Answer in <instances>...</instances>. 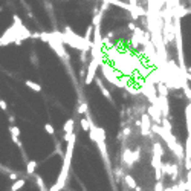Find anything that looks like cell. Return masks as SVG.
<instances>
[{
    "instance_id": "obj_1",
    "label": "cell",
    "mask_w": 191,
    "mask_h": 191,
    "mask_svg": "<svg viewBox=\"0 0 191 191\" xmlns=\"http://www.w3.org/2000/svg\"><path fill=\"white\" fill-rule=\"evenodd\" d=\"M75 139H77V135L72 133V138L67 141V148H66V155H64V161H63V168H61V173L58 176L57 182L54 183V187L49 191H61L66 185V180H67V174H69V167H71L72 162V155H73V148H75Z\"/></svg>"
},
{
    "instance_id": "obj_2",
    "label": "cell",
    "mask_w": 191,
    "mask_h": 191,
    "mask_svg": "<svg viewBox=\"0 0 191 191\" xmlns=\"http://www.w3.org/2000/svg\"><path fill=\"white\" fill-rule=\"evenodd\" d=\"M101 63L95 58H92L90 63H89V67H87V73H86V80H84V83L86 84H90L93 81V78H95L96 75V69H98V66H99Z\"/></svg>"
},
{
    "instance_id": "obj_3",
    "label": "cell",
    "mask_w": 191,
    "mask_h": 191,
    "mask_svg": "<svg viewBox=\"0 0 191 191\" xmlns=\"http://www.w3.org/2000/svg\"><path fill=\"white\" fill-rule=\"evenodd\" d=\"M101 2H104V3H109V5H115V6H119L122 9H125V11H133V6H131L129 2H122V0H101Z\"/></svg>"
},
{
    "instance_id": "obj_4",
    "label": "cell",
    "mask_w": 191,
    "mask_h": 191,
    "mask_svg": "<svg viewBox=\"0 0 191 191\" xmlns=\"http://www.w3.org/2000/svg\"><path fill=\"white\" fill-rule=\"evenodd\" d=\"M96 84H98V87H99V90H101V93L104 95V98H107L109 101H112V95H110V92H109L107 89L104 87V84H103V81H101L99 78H96Z\"/></svg>"
},
{
    "instance_id": "obj_5",
    "label": "cell",
    "mask_w": 191,
    "mask_h": 191,
    "mask_svg": "<svg viewBox=\"0 0 191 191\" xmlns=\"http://www.w3.org/2000/svg\"><path fill=\"white\" fill-rule=\"evenodd\" d=\"M73 127H75V121H73V118H71V119L66 121V124H64V133H73Z\"/></svg>"
},
{
    "instance_id": "obj_6",
    "label": "cell",
    "mask_w": 191,
    "mask_h": 191,
    "mask_svg": "<svg viewBox=\"0 0 191 191\" xmlns=\"http://www.w3.org/2000/svg\"><path fill=\"white\" fill-rule=\"evenodd\" d=\"M24 183H26V179H17L11 185V191H19L20 188H23L24 187Z\"/></svg>"
},
{
    "instance_id": "obj_7",
    "label": "cell",
    "mask_w": 191,
    "mask_h": 191,
    "mask_svg": "<svg viewBox=\"0 0 191 191\" xmlns=\"http://www.w3.org/2000/svg\"><path fill=\"white\" fill-rule=\"evenodd\" d=\"M24 84L29 87V89H32V90H35V92H41V86L38 83H34V81H31V80H28V81H24Z\"/></svg>"
},
{
    "instance_id": "obj_8",
    "label": "cell",
    "mask_w": 191,
    "mask_h": 191,
    "mask_svg": "<svg viewBox=\"0 0 191 191\" xmlns=\"http://www.w3.org/2000/svg\"><path fill=\"white\" fill-rule=\"evenodd\" d=\"M35 168H37L35 161H29V162H28V167H26V173H28V174H34V173H35Z\"/></svg>"
},
{
    "instance_id": "obj_9",
    "label": "cell",
    "mask_w": 191,
    "mask_h": 191,
    "mask_svg": "<svg viewBox=\"0 0 191 191\" xmlns=\"http://www.w3.org/2000/svg\"><path fill=\"white\" fill-rule=\"evenodd\" d=\"M92 35H93V24H90V26L87 28V31H86V34H84V38H86L87 41H93V40H90Z\"/></svg>"
},
{
    "instance_id": "obj_10",
    "label": "cell",
    "mask_w": 191,
    "mask_h": 191,
    "mask_svg": "<svg viewBox=\"0 0 191 191\" xmlns=\"http://www.w3.org/2000/svg\"><path fill=\"white\" fill-rule=\"evenodd\" d=\"M35 182H37V185L40 187V190L41 191H48L46 190V187H45V182H43V179H41V176L35 174Z\"/></svg>"
},
{
    "instance_id": "obj_11",
    "label": "cell",
    "mask_w": 191,
    "mask_h": 191,
    "mask_svg": "<svg viewBox=\"0 0 191 191\" xmlns=\"http://www.w3.org/2000/svg\"><path fill=\"white\" fill-rule=\"evenodd\" d=\"M87 110H89L87 104L83 103V104H80V107H78V113H80V115H84V113H87Z\"/></svg>"
},
{
    "instance_id": "obj_12",
    "label": "cell",
    "mask_w": 191,
    "mask_h": 191,
    "mask_svg": "<svg viewBox=\"0 0 191 191\" xmlns=\"http://www.w3.org/2000/svg\"><path fill=\"white\" fill-rule=\"evenodd\" d=\"M9 131H11V136H19V135H20V129L15 127V125H11V127H9Z\"/></svg>"
},
{
    "instance_id": "obj_13",
    "label": "cell",
    "mask_w": 191,
    "mask_h": 191,
    "mask_svg": "<svg viewBox=\"0 0 191 191\" xmlns=\"http://www.w3.org/2000/svg\"><path fill=\"white\" fill-rule=\"evenodd\" d=\"M45 130L48 131L49 135H54V133H55V130H54V127H52L50 124H45Z\"/></svg>"
},
{
    "instance_id": "obj_14",
    "label": "cell",
    "mask_w": 191,
    "mask_h": 191,
    "mask_svg": "<svg viewBox=\"0 0 191 191\" xmlns=\"http://www.w3.org/2000/svg\"><path fill=\"white\" fill-rule=\"evenodd\" d=\"M125 182H127V183H129V185H130L131 188H135V187H136V183H135V180L131 179L130 176H125Z\"/></svg>"
},
{
    "instance_id": "obj_15",
    "label": "cell",
    "mask_w": 191,
    "mask_h": 191,
    "mask_svg": "<svg viewBox=\"0 0 191 191\" xmlns=\"http://www.w3.org/2000/svg\"><path fill=\"white\" fill-rule=\"evenodd\" d=\"M12 138V141H14V144L17 145V147H22V142L19 141V136H11Z\"/></svg>"
},
{
    "instance_id": "obj_16",
    "label": "cell",
    "mask_w": 191,
    "mask_h": 191,
    "mask_svg": "<svg viewBox=\"0 0 191 191\" xmlns=\"http://www.w3.org/2000/svg\"><path fill=\"white\" fill-rule=\"evenodd\" d=\"M0 109H2V110H6V109H8V106H6V103H5L3 99H0Z\"/></svg>"
},
{
    "instance_id": "obj_17",
    "label": "cell",
    "mask_w": 191,
    "mask_h": 191,
    "mask_svg": "<svg viewBox=\"0 0 191 191\" xmlns=\"http://www.w3.org/2000/svg\"><path fill=\"white\" fill-rule=\"evenodd\" d=\"M9 178H11V180H17V174H15V173H12Z\"/></svg>"
},
{
    "instance_id": "obj_18",
    "label": "cell",
    "mask_w": 191,
    "mask_h": 191,
    "mask_svg": "<svg viewBox=\"0 0 191 191\" xmlns=\"http://www.w3.org/2000/svg\"><path fill=\"white\" fill-rule=\"evenodd\" d=\"M0 46H3V43H2V38H0Z\"/></svg>"
}]
</instances>
